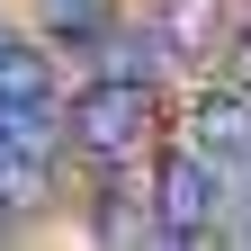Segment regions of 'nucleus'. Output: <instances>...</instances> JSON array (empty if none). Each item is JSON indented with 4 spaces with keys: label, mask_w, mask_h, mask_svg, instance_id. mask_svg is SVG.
<instances>
[{
    "label": "nucleus",
    "mask_w": 251,
    "mask_h": 251,
    "mask_svg": "<svg viewBox=\"0 0 251 251\" xmlns=\"http://www.w3.org/2000/svg\"><path fill=\"white\" fill-rule=\"evenodd\" d=\"M54 36H108V0H45Z\"/></svg>",
    "instance_id": "6"
},
{
    "label": "nucleus",
    "mask_w": 251,
    "mask_h": 251,
    "mask_svg": "<svg viewBox=\"0 0 251 251\" xmlns=\"http://www.w3.org/2000/svg\"><path fill=\"white\" fill-rule=\"evenodd\" d=\"M152 198H162V233L198 242L215 225V206H225V179H215V152H171L162 179H152Z\"/></svg>",
    "instance_id": "2"
},
{
    "label": "nucleus",
    "mask_w": 251,
    "mask_h": 251,
    "mask_svg": "<svg viewBox=\"0 0 251 251\" xmlns=\"http://www.w3.org/2000/svg\"><path fill=\"white\" fill-rule=\"evenodd\" d=\"M188 135H198V152H215V162L251 152V90H206V99L188 108Z\"/></svg>",
    "instance_id": "3"
},
{
    "label": "nucleus",
    "mask_w": 251,
    "mask_h": 251,
    "mask_svg": "<svg viewBox=\"0 0 251 251\" xmlns=\"http://www.w3.org/2000/svg\"><path fill=\"white\" fill-rule=\"evenodd\" d=\"M215 36H225V0H162V45H171V54L206 63Z\"/></svg>",
    "instance_id": "4"
},
{
    "label": "nucleus",
    "mask_w": 251,
    "mask_h": 251,
    "mask_svg": "<svg viewBox=\"0 0 251 251\" xmlns=\"http://www.w3.org/2000/svg\"><path fill=\"white\" fill-rule=\"evenodd\" d=\"M45 90H54V63L36 45H0V99L9 108H45Z\"/></svg>",
    "instance_id": "5"
},
{
    "label": "nucleus",
    "mask_w": 251,
    "mask_h": 251,
    "mask_svg": "<svg viewBox=\"0 0 251 251\" xmlns=\"http://www.w3.org/2000/svg\"><path fill=\"white\" fill-rule=\"evenodd\" d=\"M72 135H81V152H99V162H117V152H135L144 135H152V90L144 81H90L81 99H72Z\"/></svg>",
    "instance_id": "1"
},
{
    "label": "nucleus",
    "mask_w": 251,
    "mask_h": 251,
    "mask_svg": "<svg viewBox=\"0 0 251 251\" xmlns=\"http://www.w3.org/2000/svg\"><path fill=\"white\" fill-rule=\"evenodd\" d=\"M242 90H251V45H242Z\"/></svg>",
    "instance_id": "8"
},
{
    "label": "nucleus",
    "mask_w": 251,
    "mask_h": 251,
    "mask_svg": "<svg viewBox=\"0 0 251 251\" xmlns=\"http://www.w3.org/2000/svg\"><path fill=\"white\" fill-rule=\"evenodd\" d=\"M108 72L117 81H152V36H108Z\"/></svg>",
    "instance_id": "7"
}]
</instances>
